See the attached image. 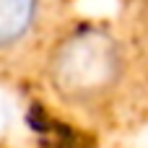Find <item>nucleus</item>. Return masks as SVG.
Wrapping results in <instances>:
<instances>
[{
    "label": "nucleus",
    "mask_w": 148,
    "mask_h": 148,
    "mask_svg": "<svg viewBox=\"0 0 148 148\" xmlns=\"http://www.w3.org/2000/svg\"><path fill=\"white\" fill-rule=\"evenodd\" d=\"M49 91L68 107L91 109L112 101L127 75L125 44L107 29L88 26L62 36L44 65Z\"/></svg>",
    "instance_id": "nucleus-1"
},
{
    "label": "nucleus",
    "mask_w": 148,
    "mask_h": 148,
    "mask_svg": "<svg viewBox=\"0 0 148 148\" xmlns=\"http://www.w3.org/2000/svg\"><path fill=\"white\" fill-rule=\"evenodd\" d=\"M42 0H0V55L23 44L36 29Z\"/></svg>",
    "instance_id": "nucleus-2"
}]
</instances>
